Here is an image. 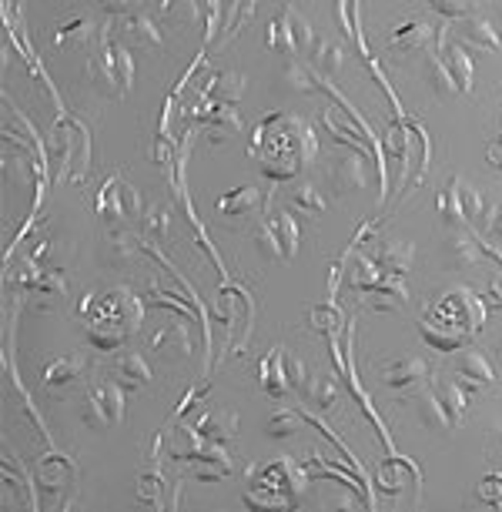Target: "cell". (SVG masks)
I'll list each match as a JSON object with an SVG mask.
<instances>
[{
	"label": "cell",
	"instance_id": "6da1fadb",
	"mask_svg": "<svg viewBox=\"0 0 502 512\" xmlns=\"http://www.w3.org/2000/svg\"><path fill=\"white\" fill-rule=\"evenodd\" d=\"M248 154L258 161V171L268 181H292L298 171L315 161L318 154L315 128L302 114L272 111L251 131Z\"/></svg>",
	"mask_w": 502,
	"mask_h": 512
},
{
	"label": "cell",
	"instance_id": "7a4b0ae2",
	"mask_svg": "<svg viewBox=\"0 0 502 512\" xmlns=\"http://www.w3.org/2000/svg\"><path fill=\"white\" fill-rule=\"evenodd\" d=\"M486 325V302L466 285L449 288L439 295V302L429 305L426 318L419 322V332L429 349L436 352H459L469 338H476Z\"/></svg>",
	"mask_w": 502,
	"mask_h": 512
},
{
	"label": "cell",
	"instance_id": "3957f363",
	"mask_svg": "<svg viewBox=\"0 0 502 512\" xmlns=\"http://www.w3.org/2000/svg\"><path fill=\"white\" fill-rule=\"evenodd\" d=\"M81 315H84V328H88V342L94 349L121 352V345L138 335L144 305L128 288H108L101 295H91L81 305Z\"/></svg>",
	"mask_w": 502,
	"mask_h": 512
},
{
	"label": "cell",
	"instance_id": "277c9868",
	"mask_svg": "<svg viewBox=\"0 0 502 512\" xmlns=\"http://www.w3.org/2000/svg\"><path fill=\"white\" fill-rule=\"evenodd\" d=\"M305 479L308 472L302 466H295L288 456H278L268 466L251 469V489L245 492V502L258 509H292L302 496Z\"/></svg>",
	"mask_w": 502,
	"mask_h": 512
},
{
	"label": "cell",
	"instance_id": "5b68a950",
	"mask_svg": "<svg viewBox=\"0 0 502 512\" xmlns=\"http://www.w3.org/2000/svg\"><path fill=\"white\" fill-rule=\"evenodd\" d=\"M91 81L98 84L104 94L111 98H121V94L131 91V81H134V61H131V51L124 47L121 41L111 37V21L104 24L101 31V41L91 47Z\"/></svg>",
	"mask_w": 502,
	"mask_h": 512
},
{
	"label": "cell",
	"instance_id": "8992f818",
	"mask_svg": "<svg viewBox=\"0 0 502 512\" xmlns=\"http://www.w3.org/2000/svg\"><path fill=\"white\" fill-rule=\"evenodd\" d=\"M466 385L462 382H429L419 392V419L436 432H452L466 415Z\"/></svg>",
	"mask_w": 502,
	"mask_h": 512
},
{
	"label": "cell",
	"instance_id": "52a82bcc",
	"mask_svg": "<svg viewBox=\"0 0 502 512\" xmlns=\"http://www.w3.org/2000/svg\"><path fill=\"white\" fill-rule=\"evenodd\" d=\"M51 151L61 158H54L57 164V178L61 181H77L84 178L91 164V134L84 131V124H77L74 118H64L54 124V134H51Z\"/></svg>",
	"mask_w": 502,
	"mask_h": 512
},
{
	"label": "cell",
	"instance_id": "ba28073f",
	"mask_svg": "<svg viewBox=\"0 0 502 512\" xmlns=\"http://www.w3.org/2000/svg\"><path fill=\"white\" fill-rule=\"evenodd\" d=\"M258 385L272 399H288L292 392L305 389V365L288 355L285 345H275L258 362Z\"/></svg>",
	"mask_w": 502,
	"mask_h": 512
},
{
	"label": "cell",
	"instance_id": "9c48e42d",
	"mask_svg": "<svg viewBox=\"0 0 502 512\" xmlns=\"http://www.w3.org/2000/svg\"><path fill=\"white\" fill-rule=\"evenodd\" d=\"M265 44H268V51H275L282 57H298V54H312L318 37H315L312 24H308V17L302 11L285 7V11L268 24Z\"/></svg>",
	"mask_w": 502,
	"mask_h": 512
},
{
	"label": "cell",
	"instance_id": "30bf717a",
	"mask_svg": "<svg viewBox=\"0 0 502 512\" xmlns=\"http://www.w3.org/2000/svg\"><path fill=\"white\" fill-rule=\"evenodd\" d=\"M218 312L225 318V328H228V349L241 352L251 338V318H255L251 295L238 285L218 288Z\"/></svg>",
	"mask_w": 502,
	"mask_h": 512
},
{
	"label": "cell",
	"instance_id": "8fae6325",
	"mask_svg": "<svg viewBox=\"0 0 502 512\" xmlns=\"http://www.w3.org/2000/svg\"><path fill=\"white\" fill-rule=\"evenodd\" d=\"M255 241L265 258H295L298 245H302V231H298V221L288 211H272L268 218L258 221Z\"/></svg>",
	"mask_w": 502,
	"mask_h": 512
},
{
	"label": "cell",
	"instance_id": "7c38bea8",
	"mask_svg": "<svg viewBox=\"0 0 502 512\" xmlns=\"http://www.w3.org/2000/svg\"><path fill=\"white\" fill-rule=\"evenodd\" d=\"M482 211H486V205H482V195L476 191V185H472V181L452 178L449 185L442 188V195H439V218L442 221L466 228L469 221L482 218Z\"/></svg>",
	"mask_w": 502,
	"mask_h": 512
},
{
	"label": "cell",
	"instance_id": "4fadbf2b",
	"mask_svg": "<svg viewBox=\"0 0 502 512\" xmlns=\"http://www.w3.org/2000/svg\"><path fill=\"white\" fill-rule=\"evenodd\" d=\"M88 409H84V422L94 429H111L124 419V385L114 379L91 382L88 385Z\"/></svg>",
	"mask_w": 502,
	"mask_h": 512
},
{
	"label": "cell",
	"instance_id": "5bb4252c",
	"mask_svg": "<svg viewBox=\"0 0 502 512\" xmlns=\"http://www.w3.org/2000/svg\"><path fill=\"white\" fill-rule=\"evenodd\" d=\"M218 218H225L228 225H245V221H258V215L268 211V191L255 188V185H241L225 191L215 201Z\"/></svg>",
	"mask_w": 502,
	"mask_h": 512
},
{
	"label": "cell",
	"instance_id": "9a60e30c",
	"mask_svg": "<svg viewBox=\"0 0 502 512\" xmlns=\"http://www.w3.org/2000/svg\"><path fill=\"white\" fill-rule=\"evenodd\" d=\"M379 379H382L385 389H392L399 395H419L432 382V365L426 359H419V355H412V359H399V362L382 365Z\"/></svg>",
	"mask_w": 502,
	"mask_h": 512
},
{
	"label": "cell",
	"instance_id": "2e32d148",
	"mask_svg": "<svg viewBox=\"0 0 502 512\" xmlns=\"http://www.w3.org/2000/svg\"><path fill=\"white\" fill-rule=\"evenodd\" d=\"M141 208H144L141 195L121 175H111L104 181V188L98 191V215L108 221L134 218V215H141Z\"/></svg>",
	"mask_w": 502,
	"mask_h": 512
},
{
	"label": "cell",
	"instance_id": "e0dca14e",
	"mask_svg": "<svg viewBox=\"0 0 502 512\" xmlns=\"http://www.w3.org/2000/svg\"><path fill=\"white\" fill-rule=\"evenodd\" d=\"M436 51L442 54V64H446V74H449L456 94H469L472 91V77H476V64H472V57H469L466 47H462V41L449 44V24H439Z\"/></svg>",
	"mask_w": 502,
	"mask_h": 512
},
{
	"label": "cell",
	"instance_id": "ac0fdd59",
	"mask_svg": "<svg viewBox=\"0 0 502 512\" xmlns=\"http://www.w3.org/2000/svg\"><path fill=\"white\" fill-rule=\"evenodd\" d=\"M439 37V27L422 14H412L399 21L389 31V51H399V54H409V51H429Z\"/></svg>",
	"mask_w": 502,
	"mask_h": 512
},
{
	"label": "cell",
	"instance_id": "d6986e66",
	"mask_svg": "<svg viewBox=\"0 0 502 512\" xmlns=\"http://www.w3.org/2000/svg\"><path fill=\"white\" fill-rule=\"evenodd\" d=\"M34 479H37V486L47 492V496H57V492L74 489L77 466L67 456H61V452H51V456H44L41 462H37Z\"/></svg>",
	"mask_w": 502,
	"mask_h": 512
},
{
	"label": "cell",
	"instance_id": "ffe728a7",
	"mask_svg": "<svg viewBox=\"0 0 502 512\" xmlns=\"http://www.w3.org/2000/svg\"><path fill=\"white\" fill-rule=\"evenodd\" d=\"M372 158L375 154L352 148L335 161V185L342 191H365L372 185Z\"/></svg>",
	"mask_w": 502,
	"mask_h": 512
},
{
	"label": "cell",
	"instance_id": "44dd1931",
	"mask_svg": "<svg viewBox=\"0 0 502 512\" xmlns=\"http://www.w3.org/2000/svg\"><path fill=\"white\" fill-rule=\"evenodd\" d=\"M231 452H228V442H205L195 459H191V472H195V479L201 482H218L231 476Z\"/></svg>",
	"mask_w": 502,
	"mask_h": 512
},
{
	"label": "cell",
	"instance_id": "7402d4cb",
	"mask_svg": "<svg viewBox=\"0 0 502 512\" xmlns=\"http://www.w3.org/2000/svg\"><path fill=\"white\" fill-rule=\"evenodd\" d=\"M84 375H88V362L81 355H64V359H54L44 369V389L51 395H67Z\"/></svg>",
	"mask_w": 502,
	"mask_h": 512
},
{
	"label": "cell",
	"instance_id": "603a6c76",
	"mask_svg": "<svg viewBox=\"0 0 502 512\" xmlns=\"http://www.w3.org/2000/svg\"><path fill=\"white\" fill-rule=\"evenodd\" d=\"M375 486L385 496H402L409 489H419V469L405 459H385L375 472Z\"/></svg>",
	"mask_w": 502,
	"mask_h": 512
},
{
	"label": "cell",
	"instance_id": "cb8c5ba5",
	"mask_svg": "<svg viewBox=\"0 0 502 512\" xmlns=\"http://www.w3.org/2000/svg\"><path fill=\"white\" fill-rule=\"evenodd\" d=\"M101 31H104V24L91 21V17H74V21L57 27L54 44L61 47V51H88V47L101 41Z\"/></svg>",
	"mask_w": 502,
	"mask_h": 512
},
{
	"label": "cell",
	"instance_id": "d4e9b609",
	"mask_svg": "<svg viewBox=\"0 0 502 512\" xmlns=\"http://www.w3.org/2000/svg\"><path fill=\"white\" fill-rule=\"evenodd\" d=\"M459 37H462V44L476 47V51H492V54L502 51V37L496 31V24L482 14L459 17Z\"/></svg>",
	"mask_w": 502,
	"mask_h": 512
},
{
	"label": "cell",
	"instance_id": "484cf974",
	"mask_svg": "<svg viewBox=\"0 0 502 512\" xmlns=\"http://www.w3.org/2000/svg\"><path fill=\"white\" fill-rule=\"evenodd\" d=\"M375 262H379L385 272L405 275L415 262V245L405 238H375Z\"/></svg>",
	"mask_w": 502,
	"mask_h": 512
},
{
	"label": "cell",
	"instance_id": "4316f807",
	"mask_svg": "<svg viewBox=\"0 0 502 512\" xmlns=\"http://www.w3.org/2000/svg\"><path fill=\"white\" fill-rule=\"evenodd\" d=\"M456 375H459V382L466 385V389H489V385H496V369H492V362L476 349H466L459 355Z\"/></svg>",
	"mask_w": 502,
	"mask_h": 512
},
{
	"label": "cell",
	"instance_id": "83f0119b",
	"mask_svg": "<svg viewBox=\"0 0 502 512\" xmlns=\"http://www.w3.org/2000/svg\"><path fill=\"white\" fill-rule=\"evenodd\" d=\"M111 379L124 389H144L151 382V365L141 359V352H118L111 359Z\"/></svg>",
	"mask_w": 502,
	"mask_h": 512
},
{
	"label": "cell",
	"instance_id": "f1b7e54d",
	"mask_svg": "<svg viewBox=\"0 0 502 512\" xmlns=\"http://www.w3.org/2000/svg\"><path fill=\"white\" fill-rule=\"evenodd\" d=\"M195 429L205 436L208 442H231L238 432V415L228 409H211L195 422Z\"/></svg>",
	"mask_w": 502,
	"mask_h": 512
},
{
	"label": "cell",
	"instance_id": "f546056e",
	"mask_svg": "<svg viewBox=\"0 0 502 512\" xmlns=\"http://www.w3.org/2000/svg\"><path fill=\"white\" fill-rule=\"evenodd\" d=\"M118 31L128 37V41H141V44H161L164 41L161 31H158V24H154L151 17L141 14V11L121 14L118 17Z\"/></svg>",
	"mask_w": 502,
	"mask_h": 512
},
{
	"label": "cell",
	"instance_id": "4dcf8cb0",
	"mask_svg": "<svg viewBox=\"0 0 502 512\" xmlns=\"http://www.w3.org/2000/svg\"><path fill=\"white\" fill-rule=\"evenodd\" d=\"M168 489H171V482L164 479L158 469L144 472V476L138 479V502H141V506H148V509H168V506H175V502L168 499Z\"/></svg>",
	"mask_w": 502,
	"mask_h": 512
},
{
	"label": "cell",
	"instance_id": "1f68e13d",
	"mask_svg": "<svg viewBox=\"0 0 502 512\" xmlns=\"http://www.w3.org/2000/svg\"><path fill=\"white\" fill-rule=\"evenodd\" d=\"M305 399L318 405V409H332L335 402H339V382H335V375H325V372H312L305 379Z\"/></svg>",
	"mask_w": 502,
	"mask_h": 512
},
{
	"label": "cell",
	"instance_id": "d6a6232c",
	"mask_svg": "<svg viewBox=\"0 0 502 512\" xmlns=\"http://www.w3.org/2000/svg\"><path fill=\"white\" fill-rule=\"evenodd\" d=\"M449 255H452V262L462 265V268H472V265H479L482 262V245L476 238L469 235V231H452L449 235Z\"/></svg>",
	"mask_w": 502,
	"mask_h": 512
},
{
	"label": "cell",
	"instance_id": "836d02e7",
	"mask_svg": "<svg viewBox=\"0 0 502 512\" xmlns=\"http://www.w3.org/2000/svg\"><path fill=\"white\" fill-rule=\"evenodd\" d=\"M288 201L302 211V215H322V211L328 208V201L322 198V191H318L312 181H302V185H292V191H288Z\"/></svg>",
	"mask_w": 502,
	"mask_h": 512
},
{
	"label": "cell",
	"instance_id": "e575fe53",
	"mask_svg": "<svg viewBox=\"0 0 502 512\" xmlns=\"http://www.w3.org/2000/svg\"><path fill=\"white\" fill-rule=\"evenodd\" d=\"M308 322H312L318 335H328V338H335L342 332V312L335 305H315L312 312H308Z\"/></svg>",
	"mask_w": 502,
	"mask_h": 512
},
{
	"label": "cell",
	"instance_id": "d590c367",
	"mask_svg": "<svg viewBox=\"0 0 502 512\" xmlns=\"http://www.w3.org/2000/svg\"><path fill=\"white\" fill-rule=\"evenodd\" d=\"M154 349H178L181 355H188L191 352V335H188V325H181V322H171V325H164L158 335H154Z\"/></svg>",
	"mask_w": 502,
	"mask_h": 512
},
{
	"label": "cell",
	"instance_id": "8d00e7d4",
	"mask_svg": "<svg viewBox=\"0 0 502 512\" xmlns=\"http://www.w3.org/2000/svg\"><path fill=\"white\" fill-rule=\"evenodd\" d=\"M205 0H161V14L175 24H195Z\"/></svg>",
	"mask_w": 502,
	"mask_h": 512
},
{
	"label": "cell",
	"instance_id": "74e56055",
	"mask_svg": "<svg viewBox=\"0 0 502 512\" xmlns=\"http://www.w3.org/2000/svg\"><path fill=\"white\" fill-rule=\"evenodd\" d=\"M298 425H302V415H298L295 409H275L272 419L265 422V432L272 439H288L298 432Z\"/></svg>",
	"mask_w": 502,
	"mask_h": 512
},
{
	"label": "cell",
	"instance_id": "f35d334b",
	"mask_svg": "<svg viewBox=\"0 0 502 512\" xmlns=\"http://www.w3.org/2000/svg\"><path fill=\"white\" fill-rule=\"evenodd\" d=\"M282 81L288 84L292 91H305V94H312L315 91V74L308 71L305 64H298L295 57H288V64H285V71H282Z\"/></svg>",
	"mask_w": 502,
	"mask_h": 512
},
{
	"label": "cell",
	"instance_id": "ab89813d",
	"mask_svg": "<svg viewBox=\"0 0 502 512\" xmlns=\"http://www.w3.org/2000/svg\"><path fill=\"white\" fill-rule=\"evenodd\" d=\"M476 499L489 509H502V472H489V476L479 479Z\"/></svg>",
	"mask_w": 502,
	"mask_h": 512
},
{
	"label": "cell",
	"instance_id": "60d3db41",
	"mask_svg": "<svg viewBox=\"0 0 502 512\" xmlns=\"http://www.w3.org/2000/svg\"><path fill=\"white\" fill-rule=\"evenodd\" d=\"M312 57L325 67L328 74H335V71L342 67V61H345V51H342V44H339V41H318V44H315V51H312Z\"/></svg>",
	"mask_w": 502,
	"mask_h": 512
},
{
	"label": "cell",
	"instance_id": "b9f144b4",
	"mask_svg": "<svg viewBox=\"0 0 502 512\" xmlns=\"http://www.w3.org/2000/svg\"><path fill=\"white\" fill-rule=\"evenodd\" d=\"M482 4V0H429V7L436 14H442L446 21H459V17L472 14L476 7Z\"/></svg>",
	"mask_w": 502,
	"mask_h": 512
},
{
	"label": "cell",
	"instance_id": "7bdbcfd3",
	"mask_svg": "<svg viewBox=\"0 0 502 512\" xmlns=\"http://www.w3.org/2000/svg\"><path fill=\"white\" fill-rule=\"evenodd\" d=\"M111 245H114V258H128L134 251H141V238L131 235V231H114Z\"/></svg>",
	"mask_w": 502,
	"mask_h": 512
},
{
	"label": "cell",
	"instance_id": "ee69618b",
	"mask_svg": "<svg viewBox=\"0 0 502 512\" xmlns=\"http://www.w3.org/2000/svg\"><path fill=\"white\" fill-rule=\"evenodd\" d=\"M238 7H241V21H245V17H251V11H255V0H228V24L231 27L238 24V17H235Z\"/></svg>",
	"mask_w": 502,
	"mask_h": 512
},
{
	"label": "cell",
	"instance_id": "f6af8a7d",
	"mask_svg": "<svg viewBox=\"0 0 502 512\" xmlns=\"http://www.w3.org/2000/svg\"><path fill=\"white\" fill-rule=\"evenodd\" d=\"M171 225V215L164 208H151V218H148V231L151 235H161L164 228Z\"/></svg>",
	"mask_w": 502,
	"mask_h": 512
},
{
	"label": "cell",
	"instance_id": "bcb514c9",
	"mask_svg": "<svg viewBox=\"0 0 502 512\" xmlns=\"http://www.w3.org/2000/svg\"><path fill=\"white\" fill-rule=\"evenodd\" d=\"M94 4L108 7V11H118V14H128V11H134L138 4H144V0H94Z\"/></svg>",
	"mask_w": 502,
	"mask_h": 512
},
{
	"label": "cell",
	"instance_id": "7dc6e473",
	"mask_svg": "<svg viewBox=\"0 0 502 512\" xmlns=\"http://www.w3.org/2000/svg\"><path fill=\"white\" fill-rule=\"evenodd\" d=\"M489 235L492 238H502V205H492L489 208Z\"/></svg>",
	"mask_w": 502,
	"mask_h": 512
},
{
	"label": "cell",
	"instance_id": "c3c4849f",
	"mask_svg": "<svg viewBox=\"0 0 502 512\" xmlns=\"http://www.w3.org/2000/svg\"><path fill=\"white\" fill-rule=\"evenodd\" d=\"M489 161L496 164V168L502 171V141H496V144H492V148H489Z\"/></svg>",
	"mask_w": 502,
	"mask_h": 512
},
{
	"label": "cell",
	"instance_id": "681fc988",
	"mask_svg": "<svg viewBox=\"0 0 502 512\" xmlns=\"http://www.w3.org/2000/svg\"><path fill=\"white\" fill-rule=\"evenodd\" d=\"M499 352H502V342H499Z\"/></svg>",
	"mask_w": 502,
	"mask_h": 512
}]
</instances>
